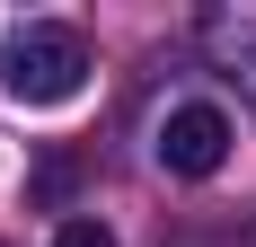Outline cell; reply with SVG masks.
I'll return each instance as SVG.
<instances>
[{
	"mask_svg": "<svg viewBox=\"0 0 256 247\" xmlns=\"http://www.w3.org/2000/svg\"><path fill=\"white\" fill-rule=\"evenodd\" d=\"M0 88L18 106H71L88 88V44H80L71 26H44V18L9 26L0 36Z\"/></svg>",
	"mask_w": 256,
	"mask_h": 247,
	"instance_id": "6da1fadb",
	"label": "cell"
},
{
	"mask_svg": "<svg viewBox=\"0 0 256 247\" xmlns=\"http://www.w3.org/2000/svg\"><path fill=\"white\" fill-rule=\"evenodd\" d=\"M53 247H115V230H106V221H62Z\"/></svg>",
	"mask_w": 256,
	"mask_h": 247,
	"instance_id": "3957f363",
	"label": "cell"
},
{
	"mask_svg": "<svg viewBox=\"0 0 256 247\" xmlns=\"http://www.w3.org/2000/svg\"><path fill=\"white\" fill-rule=\"evenodd\" d=\"M230 159V115L221 106H168L159 124V168L168 176H212Z\"/></svg>",
	"mask_w": 256,
	"mask_h": 247,
	"instance_id": "7a4b0ae2",
	"label": "cell"
}]
</instances>
